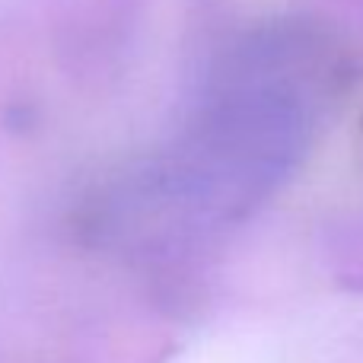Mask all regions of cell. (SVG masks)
Masks as SVG:
<instances>
[{"label":"cell","instance_id":"cell-1","mask_svg":"<svg viewBox=\"0 0 363 363\" xmlns=\"http://www.w3.org/2000/svg\"><path fill=\"white\" fill-rule=\"evenodd\" d=\"M351 67L345 45L309 19L242 32L213 57L179 131L115 194L106 220L153 236L242 223L303 166Z\"/></svg>","mask_w":363,"mask_h":363}]
</instances>
